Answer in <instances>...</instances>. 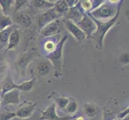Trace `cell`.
Segmentation results:
<instances>
[{"instance_id": "cell-26", "label": "cell", "mask_w": 129, "mask_h": 120, "mask_svg": "<svg viewBox=\"0 0 129 120\" xmlns=\"http://www.w3.org/2000/svg\"><path fill=\"white\" fill-rule=\"evenodd\" d=\"M79 5H80L82 10L84 13H89L92 9V3L91 1L89 0H84V1H79Z\"/></svg>"}, {"instance_id": "cell-15", "label": "cell", "mask_w": 129, "mask_h": 120, "mask_svg": "<svg viewBox=\"0 0 129 120\" xmlns=\"http://www.w3.org/2000/svg\"><path fill=\"white\" fill-rule=\"evenodd\" d=\"M19 40H20V34L19 30L15 29L13 30V32L11 34L10 38L8 40V45L7 47V51H11L15 49L19 43Z\"/></svg>"}, {"instance_id": "cell-29", "label": "cell", "mask_w": 129, "mask_h": 120, "mask_svg": "<svg viewBox=\"0 0 129 120\" xmlns=\"http://www.w3.org/2000/svg\"><path fill=\"white\" fill-rule=\"evenodd\" d=\"M27 3H28V1H26V0H16V1H15L14 12L16 13L17 11L21 10V8L23 6H25Z\"/></svg>"}, {"instance_id": "cell-20", "label": "cell", "mask_w": 129, "mask_h": 120, "mask_svg": "<svg viewBox=\"0 0 129 120\" xmlns=\"http://www.w3.org/2000/svg\"><path fill=\"white\" fill-rule=\"evenodd\" d=\"M12 25L13 22L11 17L8 15H5L0 11V31H2L3 30L6 29Z\"/></svg>"}, {"instance_id": "cell-19", "label": "cell", "mask_w": 129, "mask_h": 120, "mask_svg": "<svg viewBox=\"0 0 129 120\" xmlns=\"http://www.w3.org/2000/svg\"><path fill=\"white\" fill-rule=\"evenodd\" d=\"M15 21L18 24H20L26 27H28L32 23V19L30 15L25 14V13H19L15 17Z\"/></svg>"}, {"instance_id": "cell-18", "label": "cell", "mask_w": 129, "mask_h": 120, "mask_svg": "<svg viewBox=\"0 0 129 120\" xmlns=\"http://www.w3.org/2000/svg\"><path fill=\"white\" fill-rule=\"evenodd\" d=\"M15 7V1L13 0H0V10L3 14L8 15Z\"/></svg>"}, {"instance_id": "cell-23", "label": "cell", "mask_w": 129, "mask_h": 120, "mask_svg": "<svg viewBox=\"0 0 129 120\" xmlns=\"http://www.w3.org/2000/svg\"><path fill=\"white\" fill-rule=\"evenodd\" d=\"M16 87V83H15L14 82L12 81L11 78H8L7 81L3 83V85L2 87V93H1V95H3L4 94H6L8 91H10L13 89H15Z\"/></svg>"}, {"instance_id": "cell-16", "label": "cell", "mask_w": 129, "mask_h": 120, "mask_svg": "<svg viewBox=\"0 0 129 120\" xmlns=\"http://www.w3.org/2000/svg\"><path fill=\"white\" fill-rule=\"evenodd\" d=\"M30 5L37 10L45 11L54 7V3L44 1V0H34V1H30Z\"/></svg>"}, {"instance_id": "cell-17", "label": "cell", "mask_w": 129, "mask_h": 120, "mask_svg": "<svg viewBox=\"0 0 129 120\" xmlns=\"http://www.w3.org/2000/svg\"><path fill=\"white\" fill-rule=\"evenodd\" d=\"M54 9L57 14L61 17L66 15L69 10V7L66 0H58L54 3Z\"/></svg>"}, {"instance_id": "cell-33", "label": "cell", "mask_w": 129, "mask_h": 120, "mask_svg": "<svg viewBox=\"0 0 129 120\" xmlns=\"http://www.w3.org/2000/svg\"><path fill=\"white\" fill-rule=\"evenodd\" d=\"M0 104H1V97H0Z\"/></svg>"}, {"instance_id": "cell-27", "label": "cell", "mask_w": 129, "mask_h": 120, "mask_svg": "<svg viewBox=\"0 0 129 120\" xmlns=\"http://www.w3.org/2000/svg\"><path fill=\"white\" fill-rule=\"evenodd\" d=\"M66 111L69 114H74L76 112V110H78V104L75 101H71L69 102V103L68 104L66 107Z\"/></svg>"}, {"instance_id": "cell-22", "label": "cell", "mask_w": 129, "mask_h": 120, "mask_svg": "<svg viewBox=\"0 0 129 120\" xmlns=\"http://www.w3.org/2000/svg\"><path fill=\"white\" fill-rule=\"evenodd\" d=\"M34 82H35L34 78H32L29 80V81H26V82H24L23 83L19 84V85L16 84L15 89H18V90H19L20 91H30L33 89Z\"/></svg>"}, {"instance_id": "cell-5", "label": "cell", "mask_w": 129, "mask_h": 120, "mask_svg": "<svg viewBox=\"0 0 129 120\" xmlns=\"http://www.w3.org/2000/svg\"><path fill=\"white\" fill-rule=\"evenodd\" d=\"M59 18L60 16L56 13L54 7L51 8L49 10H47L44 12H43L42 14H40L38 16L37 18L38 26L42 29L44 26H46L47 24L51 23L53 21L59 19Z\"/></svg>"}, {"instance_id": "cell-2", "label": "cell", "mask_w": 129, "mask_h": 120, "mask_svg": "<svg viewBox=\"0 0 129 120\" xmlns=\"http://www.w3.org/2000/svg\"><path fill=\"white\" fill-rule=\"evenodd\" d=\"M119 15V11L117 12V14L115 15V16L113 18V19H110L108 21H106V22L98 21L89 15L92 19V20L95 22V23L96 25V30H95V33L92 34L91 38L94 40V42L95 43V47L97 48H99L100 50H101V49L103 48L104 40L106 34L108 33V30L112 28L115 25V23L117 22Z\"/></svg>"}, {"instance_id": "cell-34", "label": "cell", "mask_w": 129, "mask_h": 120, "mask_svg": "<svg viewBox=\"0 0 129 120\" xmlns=\"http://www.w3.org/2000/svg\"><path fill=\"white\" fill-rule=\"evenodd\" d=\"M126 120H129V119H128V118H127V119H126Z\"/></svg>"}, {"instance_id": "cell-8", "label": "cell", "mask_w": 129, "mask_h": 120, "mask_svg": "<svg viewBox=\"0 0 129 120\" xmlns=\"http://www.w3.org/2000/svg\"><path fill=\"white\" fill-rule=\"evenodd\" d=\"M0 97L1 103L3 105H16L20 102V91L18 89H13Z\"/></svg>"}, {"instance_id": "cell-10", "label": "cell", "mask_w": 129, "mask_h": 120, "mask_svg": "<svg viewBox=\"0 0 129 120\" xmlns=\"http://www.w3.org/2000/svg\"><path fill=\"white\" fill-rule=\"evenodd\" d=\"M84 14H85V13L82 10L80 5H79V1L75 6L69 8L68 11L67 12L65 15V19H69L71 21L74 22L75 23H76L82 19Z\"/></svg>"}, {"instance_id": "cell-24", "label": "cell", "mask_w": 129, "mask_h": 120, "mask_svg": "<svg viewBox=\"0 0 129 120\" xmlns=\"http://www.w3.org/2000/svg\"><path fill=\"white\" fill-rule=\"evenodd\" d=\"M70 99L66 97H57L55 98V103L62 110H65L67 106L69 103Z\"/></svg>"}, {"instance_id": "cell-6", "label": "cell", "mask_w": 129, "mask_h": 120, "mask_svg": "<svg viewBox=\"0 0 129 120\" xmlns=\"http://www.w3.org/2000/svg\"><path fill=\"white\" fill-rule=\"evenodd\" d=\"M63 24L65 26L66 29L68 30V31L72 35L77 42L80 43L84 38H87L85 33H84L74 22L71 21L69 19H64Z\"/></svg>"}, {"instance_id": "cell-21", "label": "cell", "mask_w": 129, "mask_h": 120, "mask_svg": "<svg viewBox=\"0 0 129 120\" xmlns=\"http://www.w3.org/2000/svg\"><path fill=\"white\" fill-rule=\"evenodd\" d=\"M83 111L87 117L89 118H94L97 114V108L94 105L90 103H84L83 105Z\"/></svg>"}, {"instance_id": "cell-32", "label": "cell", "mask_w": 129, "mask_h": 120, "mask_svg": "<svg viewBox=\"0 0 129 120\" xmlns=\"http://www.w3.org/2000/svg\"><path fill=\"white\" fill-rule=\"evenodd\" d=\"M75 120H85V118H84V117H83V116H78L75 118Z\"/></svg>"}, {"instance_id": "cell-3", "label": "cell", "mask_w": 129, "mask_h": 120, "mask_svg": "<svg viewBox=\"0 0 129 120\" xmlns=\"http://www.w3.org/2000/svg\"><path fill=\"white\" fill-rule=\"evenodd\" d=\"M67 39H68V35H64L63 37H62L60 41L57 43L54 51H52L46 56V59L51 62L52 66L55 69V77H59L62 74V70H63V48Z\"/></svg>"}, {"instance_id": "cell-13", "label": "cell", "mask_w": 129, "mask_h": 120, "mask_svg": "<svg viewBox=\"0 0 129 120\" xmlns=\"http://www.w3.org/2000/svg\"><path fill=\"white\" fill-rule=\"evenodd\" d=\"M53 67L51 63L47 59L45 60L39 61L36 65V70L39 76H46L47 74L51 71V68Z\"/></svg>"}, {"instance_id": "cell-30", "label": "cell", "mask_w": 129, "mask_h": 120, "mask_svg": "<svg viewBox=\"0 0 129 120\" xmlns=\"http://www.w3.org/2000/svg\"><path fill=\"white\" fill-rule=\"evenodd\" d=\"M119 60L122 64H128L129 63V53H127V52L122 53V54L119 55Z\"/></svg>"}, {"instance_id": "cell-7", "label": "cell", "mask_w": 129, "mask_h": 120, "mask_svg": "<svg viewBox=\"0 0 129 120\" xmlns=\"http://www.w3.org/2000/svg\"><path fill=\"white\" fill-rule=\"evenodd\" d=\"M61 30L60 21L59 19H57L44 26L41 29L40 34L45 38H50L59 34L61 32Z\"/></svg>"}, {"instance_id": "cell-4", "label": "cell", "mask_w": 129, "mask_h": 120, "mask_svg": "<svg viewBox=\"0 0 129 120\" xmlns=\"http://www.w3.org/2000/svg\"><path fill=\"white\" fill-rule=\"evenodd\" d=\"M75 24L85 33L87 38H91L92 34L95 33L96 30V25L95 22L87 15V13H85L82 19Z\"/></svg>"}, {"instance_id": "cell-1", "label": "cell", "mask_w": 129, "mask_h": 120, "mask_svg": "<svg viewBox=\"0 0 129 120\" xmlns=\"http://www.w3.org/2000/svg\"><path fill=\"white\" fill-rule=\"evenodd\" d=\"M115 2V1H104L99 7L95 8V10H92L87 14L98 21H108L115 16L117 12L120 10L121 4L123 3V1H120V3L117 5L116 3H114Z\"/></svg>"}, {"instance_id": "cell-31", "label": "cell", "mask_w": 129, "mask_h": 120, "mask_svg": "<svg viewBox=\"0 0 129 120\" xmlns=\"http://www.w3.org/2000/svg\"><path fill=\"white\" fill-rule=\"evenodd\" d=\"M128 114H129V106H128V107H127L126 110H124L123 111H122V112H120L119 114H118V115H117V118H118V119H121V120H123L124 118H126Z\"/></svg>"}, {"instance_id": "cell-11", "label": "cell", "mask_w": 129, "mask_h": 120, "mask_svg": "<svg viewBox=\"0 0 129 120\" xmlns=\"http://www.w3.org/2000/svg\"><path fill=\"white\" fill-rule=\"evenodd\" d=\"M37 103H28L26 105H22L15 111V116L21 119H25L30 118L34 113Z\"/></svg>"}, {"instance_id": "cell-9", "label": "cell", "mask_w": 129, "mask_h": 120, "mask_svg": "<svg viewBox=\"0 0 129 120\" xmlns=\"http://www.w3.org/2000/svg\"><path fill=\"white\" fill-rule=\"evenodd\" d=\"M69 117H60L57 114L55 103H52L44 110H41L39 120H68Z\"/></svg>"}, {"instance_id": "cell-14", "label": "cell", "mask_w": 129, "mask_h": 120, "mask_svg": "<svg viewBox=\"0 0 129 120\" xmlns=\"http://www.w3.org/2000/svg\"><path fill=\"white\" fill-rule=\"evenodd\" d=\"M34 53H26V54H23L19 59H18L16 62V66L18 68H19V70L24 71L26 66L28 65L30 63V61L33 59L34 57Z\"/></svg>"}, {"instance_id": "cell-25", "label": "cell", "mask_w": 129, "mask_h": 120, "mask_svg": "<svg viewBox=\"0 0 129 120\" xmlns=\"http://www.w3.org/2000/svg\"><path fill=\"white\" fill-rule=\"evenodd\" d=\"M57 43H55L53 40H47L45 43H44V45H43V49L45 51L47 55L51 53L52 51H54V50L56 47Z\"/></svg>"}, {"instance_id": "cell-28", "label": "cell", "mask_w": 129, "mask_h": 120, "mask_svg": "<svg viewBox=\"0 0 129 120\" xmlns=\"http://www.w3.org/2000/svg\"><path fill=\"white\" fill-rule=\"evenodd\" d=\"M15 117H16L15 112L7 111L3 113H0V120H11Z\"/></svg>"}, {"instance_id": "cell-12", "label": "cell", "mask_w": 129, "mask_h": 120, "mask_svg": "<svg viewBox=\"0 0 129 120\" xmlns=\"http://www.w3.org/2000/svg\"><path fill=\"white\" fill-rule=\"evenodd\" d=\"M15 29H17V26L15 25H12L0 31V50L7 47L10 35L13 32V30Z\"/></svg>"}]
</instances>
